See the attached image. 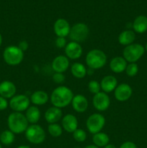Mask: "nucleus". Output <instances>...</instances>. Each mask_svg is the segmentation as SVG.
<instances>
[{
  "mask_svg": "<svg viewBox=\"0 0 147 148\" xmlns=\"http://www.w3.org/2000/svg\"><path fill=\"white\" fill-rule=\"evenodd\" d=\"M71 90L66 86H59L55 88L50 95V102L53 106L63 108L71 103L74 98Z\"/></svg>",
  "mask_w": 147,
  "mask_h": 148,
  "instance_id": "nucleus-1",
  "label": "nucleus"
},
{
  "mask_svg": "<svg viewBox=\"0 0 147 148\" xmlns=\"http://www.w3.org/2000/svg\"><path fill=\"white\" fill-rule=\"evenodd\" d=\"M7 125L10 131L14 134H19L25 132L29 127V122L25 115L20 112H13L7 118Z\"/></svg>",
  "mask_w": 147,
  "mask_h": 148,
  "instance_id": "nucleus-2",
  "label": "nucleus"
},
{
  "mask_svg": "<svg viewBox=\"0 0 147 148\" xmlns=\"http://www.w3.org/2000/svg\"><path fill=\"white\" fill-rule=\"evenodd\" d=\"M107 55L100 49H92L86 53V64L88 68L96 70L103 67L107 63Z\"/></svg>",
  "mask_w": 147,
  "mask_h": 148,
  "instance_id": "nucleus-3",
  "label": "nucleus"
},
{
  "mask_svg": "<svg viewBox=\"0 0 147 148\" xmlns=\"http://www.w3.org/2000/svg\"><path fill=\"white\" fill-rule=\"evenodd\" d=\"M4 62L10 66H17L22 63L24 59V52L18 46H9L5 48L3 52Z\"/></svg>",
  "mask_w": 147,
  "mask_h": 148,
  "instance_id": "nucleus-4",
  "label": "nucleus"
},
{
  "mask_svg": "<svg viewBox=\"0 0 147 148\" xmlns=\"http://www.w3.org/2000/svg\"><path fill=\"white\" fill-rule=\"evenodd\" d=\"M145 53V48L140 43H132L124 48L122 57L127 62L135 63Z\"/></svg>",
  "mask_w": 147,
  "mask_h": 148,
  "instance_id": "nucleus-5",
  "label": "nucleus"
},
{
  "mask_svg": "<svg viewBox=\"0 0 147 148\" xmlns=\"http://www.w3.org/2000/svg\"><path fill=\"white\" fill-rule=\"evenodd\" d=\"M26 139L29 143L34 145L43 143L46 140V132L43 127L38 124H31L24 132Z\"/></svg>",
  "mask_w": 147,
  "mask_h": 148,
  "instance_id": "nucleus-6",
  "label": "nucleus"
},
{
  "mask_svg": "<svg viewBox=\"0 0 147 148\" xmlns=\"http://www.w3.org/2000/svg\"><path fill=\"white\" fill-rule=\"evenodd\" d=\"M89 34V27L85 23H78L71 27L69 36L71 41L80 43L86 40Z\"/></svg>",
  "mask_w": 147,
  "mask_h": 148,
  "instance_id": "nucleus-7",
  "label": "nucleus"
},
{
  "mask_svg": "<svg viewBox=\"0 0 147 148\" xmlns=\"http://www.w3.org/2000/svg\"><path fill=\"white\" fill-rule=\"evenodd\" d=\"M105 124V118L99 113H95L87 118L86 121V129L92 134L100 132Z\"/></svg>",
  "mask_w": 147,
  "mask_h": 148,
  "instance_id": "nucleus-8",
  "label": "nucleus"
},
{
  "mask_svg": "<svg viewBox=\"0 0 147 148\" xmlns=\"http://www.w3.org/2000/svg\"><path fill=\"white\" fill-rule=\"evenodd\" d=\"M30 98L26 95L20 94L15 95L10 99L9 106L14 112L22 113L25 111L30 107Z\"/></svg>",
  "mask_w": 147,
  "mask_h": 148,
  "instance_id": "nucleus-9",
  "label": "nucleus"
},
{
  "mask_svg": "<svg viewBox=\"0 0 147 148\" xmlns=\"http://www.w3.org/2000/svg\"><path fill=\"white\" fill-rule=\"evenodd\" d=\"M92 103L95 109L98 111H105L108 109L110 105V98L108 93L99 92L94 95Z\"/></svg>",
  "mask_w": 147,
  "mask_h": 148,
  "instance_id": "nucleus-10",
  "label": "nucleus"
},
{
  "mask_svg": "<svg viewBox=\"0 0 147 148\" xmlns=\"http://www.w3.org/2000/svg\"><path fill=\"white\" fill-rule=\"evenodd\" d=\"M133 94L131 87L127 83H121L118 85L114 90V95L115 99L120 102H124L130 99Z\"/></svg>",
  "mask_w": 147,
  "mask_h": 148,
  "instance_id": "nucleus-11",
  "label": "nucleus"
},
{
  "mask_svg": "<svg viewBox=\"0 0 147 148\" xmlns=\"http://www.w3.org/2000/svg\"><path fill=\"white\" fill-rule=\"evenodd\" d=\"M65 56L69 59L76 60L79 59L83 53V49L80 43L74 41H71L67 43L64 49Z\"/></svg>",
  "mask_w": 147,
  "mask_h": 148,
  "instance_id": "nucleus-12",
  "label": "nucleus"
},
{
  "mask_svg": "<svg viewBox=\"0 0 147 148\" xmlns=\"http://www.w3.org/2000/svg\"><path fill=\"white\" fill-rule=\"evenodd\" d=\"M70 30L71 26L66 19H58L53 25V30L57 37L66 38L69 35Z\"/></svg>",
  "mask_w": 147,
  "mask_h": 148,
  "instance_id": "nucleus-13",
  "label": "nucleus"
},
{
  "mask_svg": "<svg viewBox=\"0 0 147 148\" xmlns=\"http://www.w3.org/2000/svg\"><path fill=\"white\" fill-rule=\"evenodd\" d=\"M69 59L64 55H59L53 59L51 66L53 70L58 73H63L69 68Z\"/></svg>",
  "mask_w": 147,
  "mask_h": 148,
  "instance_id": "nucleus-14",
  "label": "nucleus"
},
{
  "mask_svg": "<svg viewBox=\"0 0 147 148\" xmlns=\"http://www.w3.org/2000/svg\"><path fill=\"white\" fill-rule=\"evenodd\" d=\"M61 125L63 130L66 132L73 133L76 129H78V119L74 115L71 114H68L62 118Z\"/></svg>",
  "mask_w": 147,
  "mask_h": 148,
  "instance_id": "nucleus-15",
  "label": "nucleus"
},
{
  "mask_svg": "<svg viewBox=\"0 0 147 148\" xmlns=\"http://www.w3.org/2000/svg\"><path fill=\"white\" fill-rule=\"evenodd\" d=\"M17 92V88L12 82L9 80H4L0 83V96L8 99H11L15 95Z\"/></svg>",
  "mask_w": 147,
  "mask_h": 148,
  "instance_id": "nucleus-16",
  "label": "nucleus"
},
{
  "mask_svg": "<svg viewBox=\"0 0 147 148\" xmlns=\"http://www.w3.org/2000/svg\"><path fill=\"white\" fill-rule=\"evenodd\" d=\"M71 106L74 110L77 113H84L87 110L89 102L86 97L81 94L74 96L71 101Z\"/></svg>",
  "mask_w": 147,
  "mask_h": 148,
  "instance_id": "nucleus-17",
  "label": "nucleus"
},
{
  "mask_svg": "<svg viewBox=\"0 0 147 148\" xmlns=\"http://www.w3.org/2000/svg\"><path fill=\"white\" fill-rule=\"evenodd\" d=\"M100 83L101 90L106 93H110L115 90L118 86V80L116 77L112 75H107L102 79Z\"/></svg>",
  "mask_w": 147,
  "mask_h": 148,
  "instance_id": "nucleus-18",
  "label": "nucleus"
},
{
  "mask_svg": "<svg viewBox=\"0 0 147 148\" xmlns=\"http://www.w3.org/2000/svg\"><path fill=\"white\" fill-rule=\"evenodd\" d=\"M62 115H63V112L61 108L52 106L46 110L45 113V119L49 124H55L61 119Z\"/></svg>",
  "mask_w": 147,
  "mask_h": 148,
  "instance_id": "nucleus-19",
  "label": "nucleus"
},
{
  "mask_svg": "<svg viewBox=\"0 0 147 148\" xmlns=\"http://www.w3.org/2000/svg\"><path fill=\"white\" fill-rule=\"evenodd\" d=\"M128 62L122 56H115L110 62V68L114 73H122L125 72Z\"/></svg>",
  "mask_w": 147,
  "mask_h": 148,
  "instance_id": "nucleus-20",
  "label": "nucleus"
},
{
  "mask_svg": "<svg viewBox=\"0 0 147 148\" xmlns=\"http://www.w3.org/2000/svg\"><path fill=\"white\" fill-rule=\"evenodd\" d=\"M30 103L36 106H43L47 103L49 100V96L46 92L43 90H36L30 95Z\"/></svg>",
  "mask_w": 147,
  "mask_h": 148,
  "instance_id": "nucleus-21",
  "label": "nucleus"
},
{
  "mask_svg": "<svg viewBox=\"0 0 147 148\" xmlns=\"http://www.w3.org/2000/svg\"><path fill=\"white\" fill-rule=\"evenodd\" d=\"M135 39V33L133 30L128 29L123 30L118 36V42L122 46H129L133 43Z\"/></svg>",
  "mask_w": 147,
  "mask_h": 148,
  "instance_id": "nucleus-22",
  "label": "nucleus"
},
{
  "mask_svg": "<svg viewBox=\"0 0 147 148\" xmlns=\"http://www.w3.org/2000/svg\"><path fill=\"white\" fill-rule=\"evenodd\" d=\"M132 27L135 33H144L147 31V17L145 15H139L136 17L132 23Z\"/></svg>",
  "mask_w": 147,
  "mask_h": 148,
  "instance_id": "nucleus-23",
  "label": "nucleus"
},
{
  "mask_svg": "<svg viewBox=\"0 0 147 148\" xmlns=\"http://www.w3.org/2000/svg\"><path fill=\"white\" fill-rule=\"evenodd\" d=\"M25 117L31 124H36L40 119V111L37 106H30L25 111Z\"/></svg>",
  "mask_w": 147,
  "mask_h": 148,
  "instance_id": "nucleus-24",
  "label": "nucleus"
},
{
  "mask_svg": "<svg viewBox=\"0 0 147 148\" xmlns=\"http://www.w3.org/2000/svg\"><path fill=\"white\" fill-rule=\"evenodd\" d=\"M86 69L84 65L79 62H75L71 66V75L77 79H82L86 76Z\"/></svg>",
  "mask_w": 147,
  "mask_h": 148,
  "instance_id": "nucleus-25",
  "label": "nucleus"
},
{
  "mask_svg": "<svg viewBox=\"0 0 147 148\" xmlns=\"http://www.w3.org/2000/svg\"><path fill=\"white\" fill-rule=\"evenodd\" d=\"M92 141L95 145L98 147H105L107 145L109 144L110 137L105 132H98L97 134H93Z\"/></svg>",
  "mask_w": 147,
  "mask_h": 148,
  "instance_id": "nucleus-26",
  "label": "nucleus"
},
{
  "mask_svg": "<svg viewBox=\"0 0 147 148\" xmlns=\"http://www.w3.org/2000/svg\"><path fill=\"white\" fill-rule=\"evenodd\" d=\"M15 140V136L10 130H4L0 134V142L4 145H10Z\"/></svg>",
  "mask_w": 147,
  "mask_h": 148,
  "instance_id": "nucleus-27",
  "label": "nucleus"
},
{
  "mask_svg": "<svg viewBox=\"0 0 147 148\" xmlns=\"http://www.w3.org/2000/svg\"><path fill=\"white\" fill-rule=\"evenodd\" d=\"M48 132L53 137H59L63 133V128L58 123L50 124L48 127Z\"/></svg>",
  "mask_w": 147,
  "mask_h": 148,
  "instance_id": "nucleus-28",
  "label": "nucleus"
},
{
  "mask_svg": "<svg viewBox=\"0 0 147 148\" xmlns=\"http://www.w3.org/2000/svg\"><path fill=\"white\" fill-rule=\"evenodd\" d=\"M73 138L78 143H83L86 139V133L82 129H76L73 133Z\"/></svg>",
  "mask_w": 147,
  "mask_h": 148,
  "instance_id": "nucleus-29",
  "label": "nucleus"
},
{
  "mask_svg": "<svg viewBox=\"0 0 147 148\" xmlns=\"http://www.w3.org/2000/svg\"><path fill=\"white\" fill-rule=\"evenodd\" d=\"M125 72L128 77H133L135 76V75L138 74V64L135 63L128 64Z\"/></svg>",
  "mask_w": 147,
  "mask_h": 148,
  "instance_id": "nucleus-30",
  "label": "nucleus"
},
{
  "mask_svg": "<svg viewBox=\"0 0 147 148\" xmlns=\"http://www.w3.org/2000/svg\"><path fill=\"white\" fill-rule=\"evenodd\" d=\"M88 90L91 93L94 94V95L98 93L101 90L100 83L96 80H91L88 83Z\"/></svg>",
  "mask_w": 147,
  "mask_h": 148,
  "instance_id": "nucleus-31",
  "label": "nucleus"
},
{
  "mask_svg": "<svg viewBox=\"0 0 147 148\" xmlns=\"http://www.w3.org/2000/svg\"><path fill=\"white\" fill-rule=\"evenodd\" d=\"M53 81L56 84H61L66 79V77L63 73H58V72H55L53 74V77H52Z\"/></svg>",
  "mask_w": 147,
  "mask_h": 148,
  "instance_id": "nucleus-32",
  "label": "nucleus"
},
{
  "mask_svg": "<svg viewBox=\"0 0 147 148\" xmlns=\"http://www.w3.org/2000/svg\"><path fill=\"white\" fill-rule=\"evenodd\" d=\"M55 43H56V47H58L59 49H63V48L65 49L66 46L67 45V41H66V38L57 37Z\"/></svg>",
  "mask_w": 147,
  "mask_h": 148,
  "instance_id": "nucleus-33",
  "label": "nucleus"
},
{
  "mask_svg": "<svg viewBox=\"0 0 147 148\" xmlns=\"http://www.w3.org/2000/svg\"><path fill=\"white\" fill-rule=\"evenodd\" d=\"M9 103L6 98L0 96V111H4L7 108Z\"/></svg>",
  "mask_w": 147,
  "mask_h": 148,
  "instance_id": "nucleus-34",
  "label": "nucleus"
},
{
  "mask_svg": "<svg viewBox=\"0 0 147 148\" xmlns=\"http://www.w3.org/2000/svg\"><path fill=\"white\" fill-rule=\"evenodd\" d=\"M19 47V49H20L21 51H22L23 52L26 51L28 49V43H27V41H26L25 40H21V41L19 43L18 46H17Z\"/></svg>",
  "mask_w": 147,
  "mask_h": 148,
  "instance_id": "nucleus-35",
  "label": "nucleus"
},
{
  "mask_svg": "<svg viewBox=\"0 0 147 148\" xmlns=\"http://www.w3.org/2000/svg\"><path fill=\"white\" fill-rule=\"evenodd\" d=\"M120 148H137V147L135 143H133V142L127 141L122 143Z\"/></svg>",
  "mask_w": 147,
  "mask_h": 148,
  "instance_id": "nucleus-36",
  "label": "nucleus"
},
{
  "mask_svg": "<svg viewBox=\"0 0 147 148\" xmlns=\"http://www.w3.org/2000/svg\"><path fill=\"white\" fill-rule=\"evenodd\" d=\"M95 72V70L92 69H90V68H88L86 69V75H92Z\"/></svg>",
  "mask_w": 147,
  "mask_h": 148,
  "instance_id": "nucleus-37",
  "label": "nucleus"
},
{
  "mask_svg": "<svg viewBox=\"0 0 147 148\" xmlns=\"http://www.w3.org/2000/svg\"><path fill=\"white\" fill-rule=\"evenodd\" d=\"M104 148H117V147H115V146L114 145L108 144V145H107L105 146V147H104Z\"/></svg>",
  "mask_w": 147,
  "mask_h": 148,
  "instance_id": "nucleus-38",
  "label": "nucleus"
},
{
  "mask_svg": "<svg viewBox=\"0 0 147 148\" xmlns=\"http://www.w3.org/2000/svg\"><path fill=\"white\" fill-rule=\"evenodd\" d=\"M84 148H99V147H97V146L95 145H89L86 146V147Z\"/></svg>",
  "mask_w": 147,
  "mask_h": 148,
  "instance_id": "nucleus-39",
  "label": "nucleus"
},
{
  "mask_svg": "<svg viewBox=\"0 0 147 148\" xmlns=\"http://www.w3.org/2000/svg\"><path fill=\"white\" fill-rule=\"evenodd\" d=\"M17 148H30V147L27 145H20L19 146V147H17Z\"/></svg>",
  "mask_w": 147,
  "mask_h": 148,
  "instance_id": "nucleus-40",
  "label": "nucleus"
},
{
  "mask_svg": "<svg viewBox=\"0 0 147 148\" xmlns=\"http://www.w3.org/2000/svg\"><path fill=\"white\" fill-rule=\"evenodd\" d=\"M1 44H2V36L0 34V47H1Z\"/></svg>",
  "mask_w": 147,
  "mask_h": 148,
  "instance_id": "nucleus-41",
  "label": "nucleus"
},
{
  "mask_svg": "<svg viewBox=\"0 0 147 148\" xmlns=\"http://www.w3.org/2000/svg\"><path fill=\"white\" fill-rule=\"evenodd\" d=\"M144 48H145V51L147 52V43H146V46Z\"/></svg>",
  "mask_w": 147,
  "mask_h": 148,
  "instance_id": "nucleus-42",
  "label": "nucleus"
},
{
  "mask_svg": "<svg viewBox=\"0 0 147 148\" xmlns=\"http://www.w3.org/2000/svg\"><path fill=\"white\" fill-rule=\"evenodd\" d=\"M0 148H2V147H1V144H0Z\"/></svg>",
  "mask_w": 147,
  "mask_h": 148,
  "instance_id": "nucleus-43",
  "label": "nucleus"
}]
</instances>
